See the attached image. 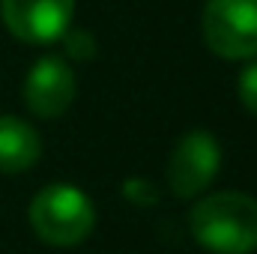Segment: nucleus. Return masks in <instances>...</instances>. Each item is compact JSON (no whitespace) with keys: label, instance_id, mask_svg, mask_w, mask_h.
Masks as SVG:
<instances>
[{"label":"nucleus","instance_id":"nucleus-8","mask_svg":"<svg viewBox=\"0 0 257 254\" xmlns=\"http://www.w3.org/2000/svg\"><path fill=\"white\" fill-rule=\"evenodd\" d=\"M60 39H63V48H66L69 57H75V60H93V54H96V39H93L87 30L72 27V30H66Z\"/></svg>","mask_w":257,"mask_h":254},{"label":"nucleus","instance_id":"nucleus-5","mask_svg":"<svg viewBox=\"0 0 257 254\" xmlns=\"http://www.w3.org/2000/svg\"><path fill=\"white\" fill-rule=\"evenodd\" d=\"M75 15V0H0L3 27L21 42H54L60 39Z\"/></svg>","mask_w":257,"mask_h":254},{"label":"nucleus","instance_id":"nucleus-6","mask_svg":"<svg viewBox=\"0 0 257 254\" xmlns=\"http://www.w3.org/2000/svg\"><path fill=\"white\" fill-rule=\"evenodd\" d=\"M78 93L75 72L60 57H42L30 66L24 81V105L42 120L63 117Z\"/></svg>","mask_w":257,"mask_h":254},{"label":"nucleus","instance_id":"nucleus-1","mask_svg":"<svg viewBox=\"0 0 257 254\" xmlns=\"http://www.w3.org/2000/svg\"><path fill=\"white\" fill-rule=\"evenodd\" d=\"M192 236L212 254L257 251V197L245 191H218L197 200L189 215Z\"/></svg>","mask_w":257,"mask_h":254},{"label":"nucleus","instance_id":"nucleus-4","mask_svg":"<svg viewBox=\"0 0 257 254\" xmlns=\"http://www.w3.org/2000/svg\"><path fill=\"white\" fill-rule=\"evenodd\" d=\"M221 165V150L218 141L203 132L194 129L189 135H183L168 159V186L177 197H194L206 189Z\"/></svg>","mask_w":257,"mask_h":254},{"label":"nucleus","instance_id":"nucleus-7","mask_svg":"<svg viewBox=\"0 0 257 254\" xmlns=\"http://www.w3.org/2000/svg\"><path fill=\"white\" fill-rule=\"evenodd\" d=\"M42 156L39 132L21 117L0 114V174H21Z\"/></svg>","mask_w":257,"mask_h":254},{"label":"nucleus","instance_id":"nucleus-10","mask_svg":"<svg viewBox=\"0 0 257 254\" xmlns=\"http://www.w3.org/2000/svg\"><path fill=\"white\" fill-rule=\"evenodd\" d=\"M123 191H126L128 200H132V203H138V206H150V203H156V200H159L156 189H153L147 180H128L126 186H123Z\"/></svg>","mask_w":257,"mask_h":254},{"label":"nucleus","instance_id":"nucleus-3","mask_svg":"<svg viewBox=\"0 0 257 254\" xmlns=\"http://www.w3.org/2000/svg\"><path fill=\"white\" fill-rule=\"evenodd\" d=\"M203 39L224 60H248L257 54V0H206Z\"/></svg>","mask_w":257,"mask_h":254},{"label":"nucleus","instance_id":"nucleus-2","mask_svg":"<svg viewBox=\"0 0 257 254\" xmlns=\"http://www.w3.org/2000/svg\"><path fill=\"white\" fill-rule=\"evenodd\" d=\"M30 227L33 233L54 248L81 245L96 224V209L90 197L69 183H54L33 194L30 200Z\"/></svg>","mask_w":257,"mask_h":254},{"label":"nucleus","instance_id":"nucleus-9","mask_svg":"<svg viewBox=\"0 0 257 254\" xmlns=\"http://www.w3.org/2000/svg\"><path fill=\"white\" fill-rule=\"evenodd\" d=\"M236 90H239V102H242V108L257 117V63H251V66L242 69Z\"/></svg>","mask_w":257,"mask_h":254}]
</instances>
